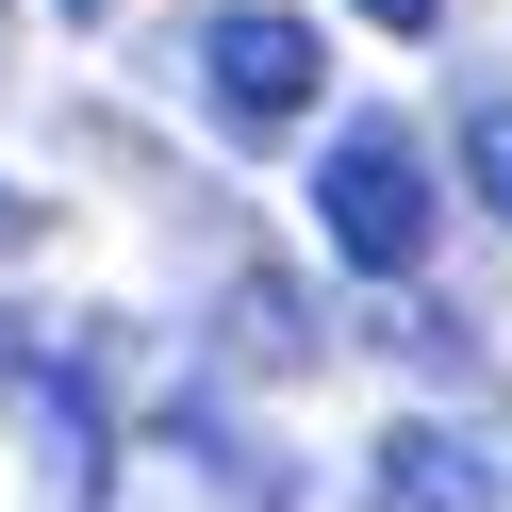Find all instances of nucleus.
<instances>
[{
  "label": "nucleus",
  "mask_w": 512,
  "mask_h": 512,
  "mask_svg": "<svg viewBox=\"0 0 512 512\" xmlns=\"http://www.w3.org/2000/svg\"><path fill=\"white\" fill-rule=\"evenodd\" d=\"M314 232H331V265L413 281V265H430V149H413L397 116H347L331 166H314Z\"/></svg>",
  "instance_id": "nucleus-1"
},
{
  "label": "nucleus",
  "mask_w": 512,
  "mask_h": 512,
  "mask_svg": "<svg viewBox=\"0 0 512 512\" xmlns=\"http://www.w3.org/2000/svg\"><path fill=\"white\" fill-rule=\"evenodd\" d=\"M182 67H199V100L232 116V133H298L314 83H331V34H314V17H281V0H232V17H199V34H182Z\"/></svg>",
  "instance_id": "nucleus-2"
},
{
  "label": "nucleus",
  "mask_w": 512,
  "mask_h": 512,
  "mask_svg": "<svg viewBox=\"0 0 512 512\" xmlns=\"http://www.w3.org/2000/svg\"><path fill=\"white\" fill-rule=\"evenodd\" d=\"M380 512H496V463L463 430H397L380 446Z\"/></svg>",
  "instance_id": "nucleus-3"
},
{
  "label": "nucleus",
  "mask_w": 512,
  "mask_h": 512,
  "mask_svg": "<svg viewBox=\"0 0 512 512\" xmlns=\"http://www.w3.org/2000/svg\"><path fill=\"white\" fill-rule=\"evenodd\" d=\"M298 347H314L298 281H265V265H248V281H232V364H298Z\"/></svg>",
  "instance_id": "nucleus-4"
},
{
  "label": "nucleus",
  "mask_w": 512,
  "mask_h": 512,
  "mask_svg": "<svg viewBox=\"0 0 512 512\" xmlns=\"http://www.w3.org/2000/svg\"><path fill=\"white\" fill-rule=\"evenodd\" d=\"M463 199L512 232V100H463Z\"/></svg>",
  "instance_id": "nucleus-5"
},
{
  "label": "nucleus",
  "mask_w": 512,
  "mask_h": 512,
  "mask_svg": "<svg viewBox=\"0 0 512 512\" xmlns=\"http://www.w3.org/2000/svg\"><path fill=\"white\" fill-rule=\"evenodd\" d=\"M364 17H380V34H446V0H364Z\"/></svg>",
  "instance_id": "nucleus-6"
},
{
  "label": "nucleus",
  "mask_w": 512,
  "mask_h": 512,
  "mask_svg": "<svg viewBox=\"0 0 512 512\" xmlns=\"http://www.w3.org/2000/svg\"><path fill=\"white\" fill-rule=\"evenodd\" d=\"M0 248H34V199H17V182H0Z\"/></svg>",
  "instance_id": "nucleus-7"
}]
</instances>
